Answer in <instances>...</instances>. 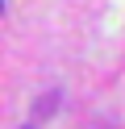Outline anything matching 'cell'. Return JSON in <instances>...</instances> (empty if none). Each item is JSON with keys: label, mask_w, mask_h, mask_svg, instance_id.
<instances>
[{"label": "cell", "mask_w": 125, "mask_h": 129, "mask_svg": "<svg viewBox=\"0 0 125 129\" xmlns=\"http://www.w3.org/2000/svg\"><path fill=\"white\" fill-rule=\"evenodd\" d=\"M0 13H4V0H0Z\"/></svg>", "instance_id": "cell-2"}, {"label": "cell", "mask_w": 125, "mask_h": 129, "mask_svg": "<svg viewBox=\"0 0 125 129\" xmlns=\"http://www.w3.org/2000/svg\"><path fill=\"white\" fill-rule=\"evenodd\" d=\"M25 129H33V121H29V125H25Z\"/></svg>", "instance_id": "cell-3"}, {"label": "cell", "mask_w": 125, "mask_h": 129, "mask_svg": "<svg viewBox=\"0 0 125 129\" xmlns=\"http://www.w3.org/2000/svg\"><path fill=\"white\" fill-rule=\"evenodd\" d=\"M58 100H63L58 92H46V96L38 100V112H33V121H38V117H46V112H54V108H58Z\"/></svg>", "instance_id": "cell-1"}]
</instances>
